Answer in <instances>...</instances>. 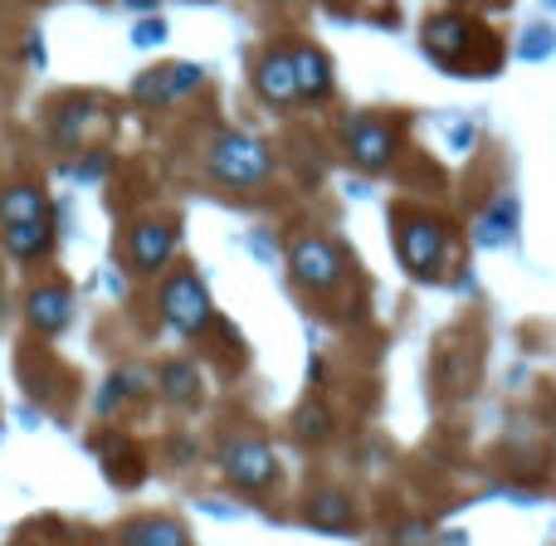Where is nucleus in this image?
<instances>
[{
    "label": "nucleus",
    "mask_w": 556,
    "mask_h": 546,
    "mask_svg": "<svg viewBox=\"0 0 556 546\" xmlns=\"http://www.w3.org/2000/svg\"><path fill=\"white\" fill-rule=\"evenodd\" d=\"M25 317H29V327H35V332L54 337V332H64L68 317H74V297H68V288H59V283L35 288V293H29V303H25Z\"/></svg>",
    "instance_id": "nucleus-9"
},
{
    "label": "nucleus",
    "mask_w": 556,
    "mask_h": 546,
    "mask_svg": "<svg viewBox=\"0 0 556 546\" xmlns=\"http://www.w3.org/2000/svg\"><path fill=\"white\" fill-rule=\"evenodd\" d=\"M0 244H5V254H15V259H39V254L49 250V220L5 225V230H0Z\"/></svg>",
    "instance_id": "nucleus-14"
},
{
    "label": "nucleus",
    "mask_w": 556,
    "mask_h": 546,
    "mask_svg": "<svg viewBox=\"0 0 556 546\" xmlns=\"http://www.w3.org/2000/svg\"><path fill=\"white\" fill-rule=\"evenodd\" d=\"M162 385H166V395H172V401H181V405H191L195 395H201V391H195V371H191L186 361H172V366H166V371H162Z\"/></svg>",
    "instance_id": "nucleus-19"
},
{
    "label": "nucleus",
    "mask_w": 556,
    "mask_h": 546,
    "mask_svg": "<svg viewBox=\"0 0 556 546\" xmlns=\"http://www.w3.org/2000/svg\"><path fill=\"white\" fill-rule=\"evenodd\" d=\"M288 269L303 288H313V293H323V288H332L337 278H342V250L327 240H298L293 250H288Z\"/></svg>",
    "instance_id": "nucleus-5"
},
{
    "label": "nucleus",
    "mask_w": 556,
    "mask_h": 546,
    "mask_svg": "<svg viewBox=\"0 0 556 546\" xmlns=\"http://www.w3.org/2000/svg\"><path fill=\"white\" fill-rule=\"evenodd\" d=\"M307 522L323 532H346L352 528V503H346L342 493H317V498L307 503Z\"/></svg>",
    "instance_id": "nucleus-16"
},
{
    "label": "nucleus",
    "mask_w": 556,
    "mask_h": 546,
    "mask_svg": "<svg viewBox=\"0 0 556 546\" xmlns=\"http://www.w3.org/2000/svg\"><path fill=\"white\" fill-rule=\"evenodd\" d=\"M123 542H127V546H191V542H186V528H181V522H166V518L132 522Z\"/></svg>",
    "instance_id": "nucleus-15"
},
{
    "label": "nucleus",
    "mask_w": 556,
    "mask_h": 546,
    "mask_svg": "<svg viewBox=\"0 0 556 546\" xmlns=\"http://www.w3.org/2000/svg\"><path fill=\"white\" fill-rule=\"evenodd\" d=\"M552 5H556V0H552Z\"/></svg>",
    "instance_id": "nucleus-23"
},
{
    "label": "nucleus",
    "mask_w": 556,
    "mask_h": 546,
    "mask_svg": "<svg viewBox=\"0 0 556 546\" xmlns=\"http://www.w3.org/2000/svg\"><path fill=\"white\" fill-rule=\"evenodd\" d=\"M293 424H298V440L317 444V440H327V434H332V410H327V405H317V401H307L303 410L293 415Z\"/></svg>",
    "instance_id": "nucleus-18"
},
{
    "label": "nucleus",
    "mask_w": 556,
    "mask_h": 546,
    "mask_svg": "<svg viewBox=\"0 0 556 546\" xmlns=\"http://www.w3.org/2000/svg\"><path fill=\"white\" fill-rule=\"evenodd\" d=\"M254 88H260L269 103H293L298 98V74H293V54H283V49H274V54L260 59V68H254Z\"/></svg>",
    "instance_id": "nucleus-11"
},
{
    "label": "nucleus",
    "mask_w": 556,
    "mask_h": 546,
    "mask_svg": "<svg viewBox=\"0 0 556 546\" xmlns=\"http://www.w3.org/2000/svg\"><path fill=\"white\" fill-rule=\"evenodd\" d=\"M162 317L176 327V332H186V337L205 332V327H211V297H205L201 278H195V274L166 278V288H162Z\"/></svg>",
    "instance_id": "nucleus-3"
},
{
    "label": "nucleus",
    "mask_w": 556,
    "mask_h": 546,
    "mask_svg": "<svg viewBox=\"0 0 556 546\" xmlns=\"http://www.w3.org/2000/svg\"><path fill=\"white\" fill-rule=\"evenodd\" d=\"M401 546H430V528L425 522H410V528H401V537H395Z\"/></svg>",
    "instance_id": "nucleus-22"
},
{
    "label": "nucleus",
    "mask_w": 556,
    "mask_h": 546,
    "mask_svg": "<svg viewBox=\"0 0 556 546\" xmlns=\"http://www.w3.org/2000/svg\"><path fill=\"white\" fill-rule=\"evenodd\" d=\"M35 220H49L45 191H35V186H10V191L0 195V225H35Z\"/></svg>",
    "instance_id": "nucleus-12"
},
{
    "label": "nucleus",
    "mask_w": 556,
    "mask_h": 546,
    "mask_svg": "<svg viewBox=\"0 0 556 546\" xmlns=\"http://www.w3.org/2000/svg\"><path fill=\"white\" fill-rule=\"evenodd\" d=\"M293 74H298V98H317L332 88V64H327L323 49H298L293 54Z\"/></svg>",
    "instance_id": "nucleus-13"
},
{
    "label": "nucleus",
    "mask_w": 556,
    "mask_h": 546,
    "mask_svg": "<svg viewBox=\"0 0 556 546\" xmlns=\"http://www.w3.org/2000/svg\"><path fill=\"white\" fill-rule=\"evenodd\" d=\"M220 469H225V479H230L235 488L260 493V488H269V483H274L278 464H274V449H269V444H260V440H240V444H230V449H225Z\"/></svg>",
    "instance_id": "nucleus-4"
},
{
    "label": "nucleus",
    "mask_w": 556,
    "mask_h": 546,
    "mask_svg": "<svg viewBox=\"0 0 556 546\" xmlns=\"http://www.w3.org/2000/svg\"><path fill=\"white\" fill-rule=\"evenodd\" d=\"M513 230H518V201L498 195L493 211H483V220H479V244H503Z\"/></svg>",
    "instance_id": "nucleus-17"
},
{
    "label": "nucleus",
    "mask_w": 556,
    "mask_h": 546,
    "mask_svg": "<svg viewBox=\"0 0 556 546\" xmlns=\"http://www.w3.org/2000/svg\"><path fill=\"white\" fill-rule=\"evenodd\" d=\"M176 240H172V225L162 220H147L132 230V240H127V259H132L137 274H162L166 259H172Z\"/></svg>",
    "instance_id": "nucleus-8"
},
{
    "label": "nucleus",
    "mask_w": 556,
    "mask_h": 546,
    "mask_svg": "<svg viewBox=\"0 0 556 546\" xmlns=\"http://www.w3.org/2000/svg\"><path fill=\"white\" fill-rule=\"evenodd\" d=\"M162 35H166V25H162V20H142V25L132 29V39H137V45H162Z\"/></svg>",
    "instance_id": "nucleus-21"
},
{
    "label": "nucleus",
    "mask_w": 556,
    "mask_h": 546,
    "mask_svg": "<svg viewBox=\"0 0 556 546\" xmlns=\"http://www.w3.org/2000/svg\"><path fill=\"white\" fill-rule=\"evenodd\" d=\"M346 152H352V162L362 172H386L395 162V132L386 123H376V117H356L346 127Z\"/></svg>",
    "instance_id": "nucleus-7"
},
{
    "label": "nucleus",
    "mask_w": 556,
    "mask_h": 546,
    "mask_svg": "<svg viewBox=\"0 0 556 546\" xmlns=\"http://www.w3.org/2000/svg\"><path fill=\"white\" fill-rule=\"evenodd\" d=\"M395 250H401V264L420 278L440 274L444 259V225L434 215H401V230H395Z\"/></svg>",
    "instance_id": "nucleus-2"
},
{
    "label": "nucleus",
    "mask_w": 556,
    "mask_h": 546,
    "mask_svg": "<svg viewBox=\"0 0 556 546\" xmlns=\"http://www.w3.org/2000/svg\"><path fill=\"white\" fill-rule=\"evenodd\" d=\"M469 45H473V25L459 20V15H440V20L425 25V49H430L440 64H459Z\"/></svg>",
    "instance_id": "nucleus-10"
},
{
    "label": "nucleus",
    "mask_w": 556,
    "mask_h": 546,
    "mask_svg": "<svg viewBox=\"0 0 556 546\" xmlns=\"http://www.w3.org/2000/svg\"><path fill=\"white\" fill-rule=\"evenodd\" d=\"M205 172L215 181L235 186V191H250V186H264L274 172V156L260 137L250 132H215L211 147H205Z\"/></svg>",
    "instance_id": "nucleus-1"
},
{
    "label": "nucleus",
    "mask_w": 556,
    "mask_h": 546,
    "mask_svg": "<svg viewBox=\"0 0 556 546\" xmlns=\"http://www.w3.org/2000/svg\"><path fill=\"white\" fill-rule=\"evenodd\" d=\"M201 84H205V74L195 64H162V68H147V74L137 78L132 98H137V103L162 107V103H176V98H186L191 88H201Z\"/></svg>",
    "instance_id": "nucleus-6"
},
{
    "label": "nucleus",
    "mask_w": 556,
    "mask_h": 546,
    "mask_svg": "<svg viewBox=\"0 0 556 546\" xmlns=\"http://www.w3.org/2000/svg\"><path fill=\"white\" fill-rule=\"evenodd\" d=\"M552 45H556L552 29H532V35L522 39V59H547V54H552Z\"/></svg>",
    "instance_id": "nucleus-20"
}]
</instances>
